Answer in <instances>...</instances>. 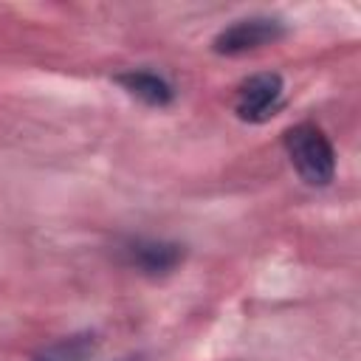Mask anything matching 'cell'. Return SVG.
<instances>
[{
    "label": "cell",
    "mask_w": 361,
    "mask_h": 361,
    "mask_svg": "<svg viewBox=\"0 0 361 361\" xmlns=\"http://www.w3.org/2000/svg\"><path fill=\"white\" fill-rule=\"evenodd\" d=\"M285 152L307 186H327L336 178V149L327 133L313 121H299L282 133Z\"/></svg>",
    "instance_id": "cell-1"
},
{
    "label": "cell",
    "mask_w": 361,
    "mask_h": 361,
    "mask_svg": "<svg viewBox=\"0 0 361 361\" xmlns=\"http://www.w3.org/2000/svg\"><path fill=\"white\" fill-rule=\"evenodd\" d=\"M285 34H288V28L279 17L251 14V17H240V20L228 23L226 28H220L212 39V51L220 54V56H240V54L274 45Z\"/></svg>",
    "instance_id": "cell-2"
},
{
    "label": "cell",
    "mask_w": 361,
    "mask_h": 361,
    "mask_svg": "<svg viewBox=\"0 0 361 361\" xmlns=\"http://www.w3.org/2000/svg\"><path fill=\"white\" fill-rule=\"evenodd\" d=\"M186 257V248L172 240H155V237H127L118 243V259L138 271L141 276L158 279L172 274Z\"/></svg>",
    "instance_id": "cell-3"
},
{
    "label": "cell",
    "mask_w": 361,
    "mask_h": 361,
    "mask_svg": "<svg viewBox=\"0 0 361 361\" xmlns=\"http://www.w3.org/2000/svg\"><path fill=\"white\" fill-rule=\"evenodd\" d=\"M285 96V82L276 71H262V73H251L248 79H243L237 85L234 93V113L240 121L248 124H259L265 118H271Z\"/></svg>",
    "instance_id": "cell-4"
},
{
    "label": "cell",
    "mask_w": 361,
    "mask_h": 361,
    "mask_svg": "<svg viewBox=\"0 0 361 361\" xmlns=\"http://www.w3.org/2000/svg\"><path fill=\"white\" fill-rule=\"evenodd\" d=\"M116 82L138 102L149 104V107H169L175 102V87L166 76L147 71V68H130L116 73Z\"/></svg>",
    "instance_id": "cell-5"
},
{
    "label": "cell",
    "mask_w": 361,
    "mask_h": 361,
    "mask_svg": "<svg viewBox=\"0 0 361 361\" xmlns=\"http://www.w3.org/2000/svg\"><path fill=\"white\" fill-rule=\"evenodd\" d=\"M96 350H99V336L93 330H79L39 347L31 355V361H90Z\"/></svg>",
    "instance_id": "cell-6"
}]
</instances>
